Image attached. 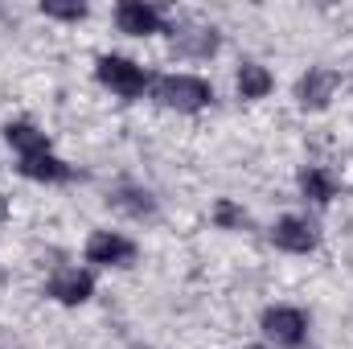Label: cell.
Segmentation results:
<instances>
[{
	"instance_id": "obj_18",
	"label": "cell",
	"mask_w": 353,
	"mask_h": 349,
	"mask_svg": "<svg viewBox=\"0 0 353 349\" xmlns=\"http://www.w3.org/2000/svg\"><path fill=\"white\" fill-rule=\"evenodd\" d=\"M247 349H267V346H247Z\"/></svg>"
},
{
	"instance_id": "obj_15",
	"label": "cell",
	"mask_w": 353,
	"mask_h": 349,
	"mask_svg": "<svg viewBox=\"0 0 353 349\" xmlns=\"http://www.w3.org/2000/svg\"><path fill=\"white\" fill-rule=\"evenodd\" d=\"M41 12L54 17V21H83V17H87V4H58V0H46Z\"/></svg>"
},
{
	"instance_id": "obj_7",
	"label": "cell",
	"mask_w": 353,
	"mask_h": 349,
	"mask_svg": "<svg viewBox=\"0 0 353 349\" xmlns=\"http://www.w3.org/2000/svg\"><path fill=\"white\" fill-rule=\"evenodd\" d=\"M115 29L128 33V37H148L161 29V8L144 4V0H123L115 8Z\"/></svg>"
},
{
	"instance_id": "obj_16",
	"label": "cell",
	"mask_w": 353,
	"mask_h": 349,
	"mask_svg": "<svg viewBox=\"0 0 353 349\" xmlns=\"http://www.w3.org/2000/svg\"><path fill=\"white\" fill-rule=\"evenodd\" d=\"M214 222H218V226H226V230H234V226H243V222H247V214H243L234 201H218V210H214Z\"/></svg>"
},
{
	"instance_id": "obj_1",
	"label": "cell",
	"mask_w": 353,
	"mask_h": 349,
	"mask_svg": "<svg viewBox=\"0 0 353 349\" xmlns=\"http://www.w3.org/2000/svg\"><path fill=\"white\" fill-rule=\"evenodd\" d=\"M157 99L173 111H201L214 99V87L197 74H165L157 83Z\"/></svg>"
},
{
	"instance_id": "obj_5",
	"label": "cell",
	"mask_w": 353,
	"mask_h": 349,
	"mask_svg": "<svg viewBox=\"0 0 353 349\" xmlns=\"http://www.w3.org/2000/svg\"><path fill=\"white\" fill-rule=\"evenodd\" d=\"M136 259V243L123 239L119 230H94L87 239V263L99 267H123V263Z\"/></svg>"
},
{
	"instance_id": "obj_6",
	"label": "cell",
	"mask_w": 353,
	"mask_h": 349,
	"mask_svg": "<svg viewBox=\"0 0 353 349\" xmlns=\"http://www.w3.org/2000/svg\"><path fill=\"white\" fill-rule=\"evenodd\" d=\"M263 333L275 346H300L304 333H308V317H304L300 308H288V304L267 308L263 312Z\"/></svg>"
},
{
	"instance_id": "obj_11",
	"label": "cell",
	"mask_w": 353,
	"mask_h": 349,
	"mask_svg": "<svg viewBox=\"0 0 353 349\" xmlns=\"http://www.w3.org/2000/svg\"><path fill=\"white\" fill-rule=\"evenodd\" d=\"M173 50L181 58H210L218 50V33L214 29H185V33H173Z\"/></svg>"
},
{
	"instance_id": "obj_9",
	"label": "cell",
	"mask_w": 353,
	"mask_h": 349,
	"mask_svg": "<svg viewBox=\"0 0 353 349\" xmlns=\"http://www.w3.org/2000/svg\"><path fill=\"white\" fill-rule=\"evenodd\" d=\"M4 140H8V144L21 152V161L50 152V140H46V132H37V128H33V123H25V119L8 123V128H4Z\"/></svg>"
},
{
	"instance_id": "obj_17",
	"label": "cell",
	"mask_w": 353,
	"mask_h": 349,
	"mask_svg": "<svg viewBox=\"0 0 353 349\" xmlns=\"http://www.w3.org/2000/svg\"><path fill=\"white\" fill-rule=\"evenodd\" d=\"M4 214H8V206H4V197H0V218H4Z\"/></svg>"
},
{
	"instance_id": "obj_14",
	"label": "cell",
	"mask_w": 353,
	"mask_h": 349,
	"mask_svg": "<svg viewBox=\"0 0 353 349\" xmlns=\"http://www.w3.org/2000/svg\"><path fill=\"white\" fill-rule=\"evenodd\" d=\"M115 206L128 210L132 218H148V214H157V201H152V193H144V189H119V193H115Z\"/></svg>"
},
{
	"instance_id": "obj_8",
	"label": "cell",
	"mask_w": 353,
	"mask_h": 349,
	"mask_svg": "<svg viewBox=\"0 0 353 349\" xmlns=\"http://www.w3.org/2000/svg\"><path fill=\"white\" fill-rule=\"evenodd\" d=\"M46 292H50L58 304H83V300H90V292H94V279H90V271L62 267V271L46 283Z\"/></svg>"
},
{
	"instance_id": "obj_13",
	"label": "cell",
	"mask_w": 353,
	"mask_h": 349,
	"mask_svg": "<svg viewBox=\"0 0 353 349\" xmlns=\"http://www.w3.org/2000/svg\"><path fill=\"white\" fill-rule=\"evenodd\" d=\"M300 193L325 206V201H333V197H337V181L325 173V169H312V165H308V169L300 173Z\"/></svg>"
},
{
	"instance_id": "obj_12",
	"label": "cell",
	"mask_w": 353,
	"mask_h": 349,
	"mask_svg": "<svg viewBox=\"0 0 353 349\" xmlns=\"http://www.w3.org/2000/svg\"><path fill=\"white\" fill-rule=\"evenodd\" d=\"M21 177H29V181H70V165H62L58 157L41 152V157L21 161Z\"/></svg>"
},
{
	"instance_id": "obj_10",
	"label": "cell",
	"mask_w": 353,
	"mask_h": 349,
	"mask_svg": "<svg viewBox=\"0 0 353 349\" xmlns=\"http://www.w3.org/2000/svg\"><path fill=\"white\" fill-rule=\"evenodd\" d=\"M234 87H239L243 99H263V94H271L275 79H271V70L259 66V62H243L239 74H234Z\"/></svg>"
},
{
	"instance_id": "obj_4",
	"label": "cell",
	"mask_w": 353,
	"mask_h": 349,
	"mask_svg": "<svg viewBox=\"0 0 353 349\" xmlns=\"http://www.w3.org/2000/svg\"><path fill=\"white\" fill-rule=\"evenodd\" d=\"M341 87V74L337 70H329V66H308V74L296 83V103L304 107V111H321V107H329V99L337 94Z\"/></svg>"
},
{
	"instance_id": "obj_3",
	"label": "cell",
	"mask_w": 353,
	"mask_h": 349,
	"mask_svg": "<svg viewBox=\"0 0 353 349\" xmlns=\"http://www.w3.org/2000/svg\"><path fill=\"white\" fill-rule=\"evenodd\" d=\"M271 243H275L279 251H288V255H308V251H316L321 230H316V222L288 214V218H279V222L271 226Z\"/></svg>"
},
{
	"instance_id": "obj_2",
	"label": "cell",
	"mask_w": 353,
	"mask_h": 349,
	"mask_svg": "<svg viewBox=\"0 0 353 349\" xmlns=\"http://www.w3.org/2000/svg\"><path fill=\"white\" fill-rule=\"evenodd\" d=\"M99 83L107 90H115V94H123V99H140L144 90H148V74H144V66L140 62H132V58H119V54H107V58H99Z\"/></svg>"
}]
</instances>
